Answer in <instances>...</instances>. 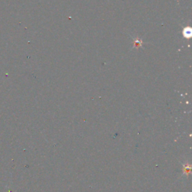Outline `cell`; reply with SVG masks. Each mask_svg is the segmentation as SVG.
Masks as SVG:
<instances>
[{
  "mask_svg": "<svg viewBox=\"0 0 192 192\" xmlns=\"http://www.w3.org/2000/svg\"><path fill=\"white\" fill-rule=\"evenodd\" d=\"M183 35L185 38H190L191 36V29L189 27H186L183 30Z\"/></svg>",
  "mask_w": 192,
  "mask_h": 192,
  "instance_id": "cell-1",
  "label": "cell"
},
{
  "mask_svg": "<svg viewBox=\"0 0 192 192\" xmlns=\"http://www.w3.org/2000/svg\"><path fill=\"white\" fill-rule=\"evenodd\" d=\"M141 43H142V41H139L138 40L137 41L135 42V46H136V47H140V46L141 45Z\"/></svg>",
  "mask_w": 192,
  "mask_h": 192,
  "instance_id": "cell-2",
  "label": "cell"
}]
</instances>
